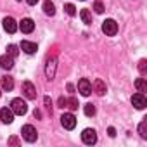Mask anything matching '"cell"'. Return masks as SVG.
I'll return each instance as SVG.
<instances>
[{"mask_svg": "<svg viewBox=\"0 0 147 147\" xmlns=\"http://www.w3.org/2000/svg\"><path fill=\"white\" fill-rule=\"evenodd\" d=\"M11 109H12L14 114H19V116H23V114L28 113V106H26V102H24L23 99H19V97H16V99L11 100Z\"/></svg>", "mask_w": 147, "mask_h": 147, "instance_id": "6da1fadb", "label": "cell"}, {"mask_svg": "<svg viewBox=\"0 0 147 147\" xmlns=\"http://www.w3.org/2000/svg\"><path fill=\"white\" fill-rule=\"evenodd\" d=\"M21 133H23V138H24L26 142H35V140L38 138V133H36V130H35L33 125H24V126L21 128Z\"/></svg>", "mask_w": 147, "mask_h": 147, "instance_id": "7a4b0ae2", "label": "cell"}, {"mask_svg": "<svg viewBox=\"0 0 147 147\" xmlns=\"http://www.w3.org/2000/svg\"><path fill=\"white\" fill-rule=\"evenodd\" d=\"M82 140H83V144H87V145H94V144L97 142V131H95L94 128H85V130L82 131Z\"/></svg>", "mask_w": 147, "mask_h": 147, "instance_id": "3957f363", "label": "cell"}, {"mask_svg": "<svg viewBox=\"0 0 147 147\" xmlns=\"http://www.w3.org/2000/svg\"><path fill=\"white\" fill-rule=\"evenodd\" d=\"M102 31L107 35V36H114L118 33V23L114 19H106L102 23Z\"/></svg>", "mask_w": 147, "mask_h": 147, "instance_id": "277c9868", "label": "cell"}, {"mask_svg": "<svg viewBox=\"0 0 147 147\" xmlns=\"http://www.w3.org/2000/svg\"><path fill=\"white\" fill-rule=\"evenodd\" d=\"M61 125H62L66 130H73V128L76 126V118H75V114L64 113V114L61 116Z\"/></svg>", "mask_w": 147, "mask_h": 147, "instance_id": "5b68a950", "label": "cell"}, {"mask_svg": "<svg viewBox=\"0 0 147 147\" xmlns=\"http://www.w3.org/2000/svg\"><path fill=\"white\" fill-rule=\"evenodd\" d=\"M18 28H19L23 33L30 35V33H33V30H35V21H33V19H30V18H24V19H21V21H19Z\"/></svg>", "mask_w": 147, "mask_h": 147, "instance_id": "8992f818", "label": "cell"}, {"mask_svg": "<svg viewBox=\"0 0 147 147\" xmlns=\"http://www.w3.org/2000/svg\"><path fill=\"white\" fill-rule=\"evenodd\" d=\"M78 92H80L83 97H88V95L92 94V83H90L87 78H82V80L78 82Z\"/></svg>", "mask_w": 147, "mask_h": 147, "instance_id": "52a82bcc", "label": "cell"}, {"mask_svg": "<svg viewBox=\"0 0 147 147\" xmlns=\"http://www.w3.org/2000/svg\"><path fill=\"white\" fill-rule=\"evenodd\" d=\"M23 94H24V97L30 99V100L36 99V88H35V85H33L31 82H24V83H23Z\"/></svg>", "mask_w": 147, "mask_h": 147, "instance_id": "ba28073f", "label": "cell"}, {"mask_svg": "<svg viewBox=\"0 0 147 147\" xmlns=\"http://www.w3.org/2000/svg\"><path fill=\"white\" fill-rule=\"evenodd\" d=\"M0 119H2L4 125H11L14 121V113L11 107H2L0 109Z\"/></svg>", "mask_w": 147, "mask_h": 147, "instance_id": "9c48e42d", "label": "cell"}, {"mask_svg": "<svg viewBox=\"0 0 147 147\" xmlns=\"http://www.w3.org/2000/svg\"><path fill=\"white\" fill-rule=\"evenodd\" d=\"M131 104L137 107V109H144L145 106H147V99H145V95L144 94H133L131 95Z\"/></svg>", "mask_w": 147, "mask_h": 147, "instance_id": "30bf717a", "label": "cell"}, {"mask_svg": "<svg viewBox=\"0 0 147 147\" xmlns=\"http://www.w3.org/2000/svg\"><path fill=\"white\" fill-rule=\"evenodd\" d=\"M55 57L52 55L49 61H47V67H45V75H47V80H54L55 76Z\"/></svg>", "mask_w": 147, "mask_h": 147, "instance_id": "8fae6325", "label": "cell"}, {"mask_svg": "<svg viewBox=\"0 0 147 147\" xmlns=\"http://www.w3.org/2000/svg\"><path fill=\"white\" fill-rule=\"evenodd\" d=\"M2 24H4V30H5L7 33H11V35L18 31V23H16V19H14V18H11V16H9V18H5V19L2 21Z\"/></svg>", "mask_w": 147, "mask_h": 147, "instance_id": "7c38bea8", "label": "cell"}, {"mask_svg": "<svg viewBox=\"0 0 147 147\" xmlns=\"http://www.w3.org/2000/svg\"><path fill=\"white\" fill-rule=\"evenodd\" d=\"M19 47H21V50H23V52H26V54H35V52H36V49H38L35 42H28V40H23Z\"/></svg>", "mask_w": 147, "mask_h": 147, "instance_id": "4fadbf2b", "label": "cell"}, {"mask_svg": "<svg viewBox=\"0 0 147 147\" xmlns=\"http://www.w3.org/2000/svg\"><path fill=\"white\" fill-rule=\"evenodd\" d=\"M0 66H2L4 69H12V66H14V57H11L9 54H4L2 57H0Z\"/></svg>", "mask_w": 147, "mask_h": 147, "instance_id": "5bb4252c", "label": "cell"}, {"mask_svg": "<svg viewBox=\"0 0 147 147\" xmlns=\"http://www.w3.org/2000/svg\"><path fill=\"white\" fill-rule=\"evenodd\" d=\"M92 88L99 94V95H104L106 94V83L100 80V78H97L95 82H94V85H92Z\"/></svg>", "mask_w": 147, "mask_h": 147, "instance_id": "9a60e30c", "label": "cell"}, {"mask_svg": "<svg viewBox=\"0 0 147 147\" xmlns=\"http://www.w3.org/2000/svg\"><path fill=\"white\" fill-rule=\"evenodd\" d=\"M2 88H4L5 92H11V90L14 88V78H11V76H2Z\"/></svg>", "mask_w": 147, "mask_h": 147, "instance_id": "2e32d148", "label": "cell"}, {"mask_svg": "<svg viewBox=\"0 0 147 147\" xmlns=\"http://www.w3.org/2000/svg\"><path fill=\"white\" fill-rule=\"evenodd\" d=\"M135 88H137L140 94L147 92V82H145V78H137V80H135Z\"/></svg>", "mask_w": 147, "mask_h": 147, "instance_id": "e0dca14e", "label": "cell"}, {"mask_svg": "<svg viewBox=\"0 0 147 147\" xmlns=\"http://www.w3.org/2000/svg\"><path fill=\"white\" fill-rule=\"evenodd\" d=\"M43 12L47 16H54L55 14V7H54V4L50 2V0H45L43 2Z\"/></svg>", "mask_w": 147, "mask_h": 147, "instance_id": "ac0fdd59", "label": "cell"}, {"mask_svg": "<svg viewBox=\"0 0 147 147\" xmlns=\"http://www.w3.org/2000/svg\"><path fill=\"white\" fill-rule=\"evenodd\" d=\"M80 18H82V21L85 24H92V14H90L88 9H82L80 11Z\"/></svg>", "mask_w": 147, "mask_h": 147, "instance_id": "d6986e66", "label": "cell"}, {"mask_svg": "<svg viewBox=\"0 0 147 147\" xmlns=\"http://www.w3.org/2000/svg\"><path fill=\"white\" fill-rule=\"evenodd\" d=\"M66 107H69L71 111L78 109V100H76V97H69V99H66Z\"/></svg>", "mask_w": 147, "mask_h": 147, "instance_id": "ffe728a7", "label": "cell"}, {"mask_svg": "<svg viewBox=\"0 0 147 147\" xmlns=\"http://www.w3.org/2000/svg\"><path fill=\"white\" fill-rule=\"evenodd\" d=\"M83 113H85L87 116H94V114H95V106L90 104V102L85 104V106H83Z\"/></svg>", "mask_w": 147, "mask_h": 147, "instance_id": "44dd1931", "label": "cell"}, {"mask_svg": "<svg viewBox=\"0 0 147 147\" xmlns=\"http://www.w3.org/2000/svg\"><path fill=\"white\" fill-rule=\"evenodd\" d=\"M145 125H147V118H144V121L138 125V133L142 138H147V133H145Z\"/></svg>", "mask_w": 147, "mask_h": 147, "instance_id": "7402d4cb", "label": "cell"}, {"mask_svg": "<svg viewBox=\"0 0 147 147\" xmlns=\"http://www.w3.org/2000/svg\"><path fill=\"white\" fill-rule=\"evenodd\" d=\"M5 50H7V54H9L11 57H16V55L19 54V49H18V45H9Z\"/></svg>", "mask_w": 147, "mask_h": 147, "instance_id": "603a6c76", "label": "cell"}, {"mask_svg": "<svg viewBox=\"0 0 147 147\" xmlns=\"http://www.w3.org/2000/svg\"><path fill=\"white\" fill-rule=\"evenodd\" d=\"M64 11H66L69 16H76V7L73 5V4H66V5H64Z\"/></svg>", "mask_w": 147, "mask_h": 147, "instance_id": "cb8c5ba5", "label": "cell"}, {"mask_svg": "<svg viewBox=\"0 0 147 147\" xmlns=\"http://www.w3.org/2000/svg\"><path fill=\"white\" fill-rule=\"evenodd\" d=\"M94 11H95L97 14H102V12H104V4L100 2V0H97V2H94Z\"/></svg>", "mask_w": 147, "mask_h": 147, "instance_id": "d4e9b609", "label": "cell"}, {"mask_svg": "<svg viewBox=\"0 0 147 147\" xmlns=\"http://www.w3.org/2000/svg\"><path fill=\"white\" fill-rule=\"evenodd\" d=\"M145 64H147V62H145V59H142V61L138 62V69H140V73H142V76L147 73V66H145Z\"/></svg>", "mask_w": 147, "mask_h": 147, "instance_id": "484cf974", "label": "cell"}, {"mask_svg": "<svg viewBox=\"0 0 147 147\" xmlns=\"http://www.w3.org/2000/svg\"><path fill=\"white\" fill-rule=\"evenodd\" d=\"M43 102H45V107L50 111V109H52V100H50L49 97H45V99H43Z\"/></svg>", "mask_w": 147, "mask_h": 147, "instance_id": "4316f807", "label": "cell"}, {"mask_svg": "<svg viewBox=\"0 0 147 147\" xmlns=\"http://www.w3.org/2000/svg\"><path fill=\"white\" fill-rule=\"evenodd\" d=\"M9 144H11V145H19V138H18V137H11V138H9Z\"/></svg>", "mask_w": 147, "mask_h": 147, "instance_id": "83f0119b", "label": "cell"}, {"mask_svg": "<svg viewBox=\"0 0 147 147\" xmlns=\"http://www.w3.org/2000/svg\"><path fill=\"white\" fill-rule=\"evenodd\" d=\"M57 106H59V107H66V99H64V97H59Z\"/></svg>", "mask_w": 147, "mask_h": 147, "instance_id": "f1b7e54d", "label": "cell"}, {"mask_svg": "<svg viewBox=\"0 0 147 147\" xmlns=\"http://www.w3.org/2000/svg\"><path fill=\"white\" fill-rule=\"evenodd\" d=\"M107 133H109V137H116V130H114L113 126H109V128H107Z\"/></svg>", "mask_w": 147, "mask_h": 147, "instance_id": "f546056e", "label": "cell"}, {"mask_svg": "<svg viewBox=\"0 0 147 147\" xmlns=\"http://www.w3.org/2000/svg\"><path fill=\"white\" fill-rule=\"evenodd\" d=\"M26 4H28V5H36L38 0H26Z\"/></svg>", "mask_w": 147, "mask_h": 147, "instance_id": "4dcf8cb0", "label": "cell"}, {"mask_svg": "<svg viewBox=\"0 0 147 147\" xmlns=\"http://www.w3.org/2000/svg\"><path fill=\"white\" fill-rule=\"evenodd\" d=\"M33 114H35V118H42V111H40V109H35Z\"/></svg>", "mask_w": 147, "mask_h": 147, "instance_id": "1f68e13d", "label": "cell"}, {"mask_svg": "<svg viewBox=\"0 0 147 147\" xmlns=\"http://www.w3.org/2000/svg\"><path fill=\"white\" fill-rule=\"evenodd\" d=\"M67 90H69V92H75V85L69 83V85H67Z\"/></svg>", "mask_w": 147, "mask_h": 147, "instance_id": "d6a6232c", "label": "cell"}, {"mask_svg": "<svg viewBox=\"0 0 147 147\" xmlns=\"http://www.w3.org/2000/svg\"><path fill=\"white\" fill-rule=\"evenodd\" d=\"M18 2H21V0H18Z\"/></svg>", "mask_w": 147, "mask_h": 147, "instance_id": "836d02e7", "label": "cell"}, {"mask_svg": "<svg viewBox=\"0 0 147 147\" xmlns=\"http://www.w3.org/2000/svg\"><path fill=\"white\" fill-rule=\"evenodd\" d=\"M0 95H2V92H0Z\"/></svg>", "mask_w": 147, "mask_h": 147, "instance_id": "e575fe53", "label": "cell"}]
</instances>
